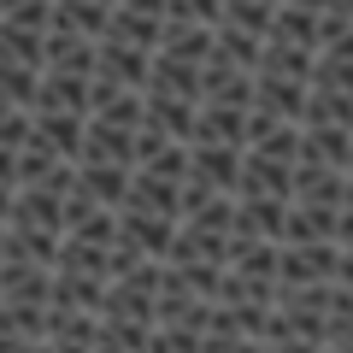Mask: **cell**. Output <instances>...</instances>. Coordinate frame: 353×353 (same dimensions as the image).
Masks as SVG:
<instances>
[{
  "instance_id": "obj_1",
  "label": "cell",
  "mask_w": 353,
  "mask_h": 353,
  "mask_svg": "<svg viewBox=\"0 0 353 353\" xmlns=\"http://www.w3.org/2000/svg\"><path fill=\"white\" fill-rule=\"evenodd\" d=\"M206 318H212V301L194 294L189 283L165 265V283H159V324H153V347H206Z\"/></svg>"
},
{
  "instance_id": "obj_2",
  "label": "cell",
  "mask_w": 353,
  "mask_h": 353,
  "mask_svg": "<svg viewBox=\"0 0 353 353\" xmlns=\"http://www.w3.org/2000/svg\"><path fill=\"white\" fill-rule=\"evenodd\" d=\"M341 241H283L277 253V294L283 289H312V283H336Z\"/></svg>"
},
{
  "instance_id": "obj_3",
  "label": "cell",
  "mask_w": 353,
  "mask_h": 353,
  "mask_svg": "<svg viewBox=\"0 0 353 353\" xmlns=\"http://www.w3.org/2000/svg\"><path fill=\"white\" fill-rule=\"evenodd\" d=\"M176 224H183V218L153 212V206H118V241H130V248L148 253V259H165V253H171Z\"/></svg>"
},
{
  "instance_id": "obj_4",
  "label": "cell",
  "mask_w": 353,
  "mask_h": 353,
  "mask_svg": "<svg viewBox=\"0 0 353 353\" xmlns=\"http://www.w3.org/2000/svg\"><path fill=\"white\" fill-rule=\"evenodd\" d=\"M306 94H312V77H294V71H271L259 65L253 71V106L259 112H277V118H306Z\"/></svg>"
},
{
  "instance_id": "obj_5",
  "label": "cell",
  "mask_w": 353,
  "mask_h": 353,
  "mask_svg": "<svg viewBox=\"0 0 353 353\" xmlns=\"http://www.w3.org/2000/svg\"><path fill=\"white\" fill-rule=\"evenodd\" d=\"M241 159H248L241 141H189V176H201L206 189H218V194H236Z\"/></svg>"
},
{
  "instance_id": "obj_6",
  "label": "cell",
  "mask_w": 353,
  "mask_h": 353,
  "mask_svg": "<svg viewBox=\"0 0 353 353\" xmlns=\"http://www.w3.org/2000/svg\"><path fill=\"white\" fill-rule=\"evenodd\" d=\"M236 194H289V201H294V159H277V153L248 148Z\"/></svg>"
},
{
  "instance_id": "obj_7",
  "label": "cell",
  "mask_w": 353,
  "mask_h": 353,
  "mask_svg": "<svg viewBox=\"0 0 353 353\" xmlns=\"http://www.w3.org/2000/svg\"><path fill=\"white\" fill-rule=\"evenodd\" d=\"M30 112H88V71H53L41 65V88Z\"/></svg>"
},
{
  "instance_id": "obj_8",
  "label": "cell",
  "mask_w": 353,
  "mask_h": 353,
  "mask_svg": "<svg viewBox=\"0 0 353 353\" xmlns=\"http://www.w3.org/2000/svg\"><path fill=\"white\" fill-rule=\"evenodd\" d=\"M301 159L312 165H353V124H301Z\"/></svg>"
},
{
  "instance_id": "obj_9",
  "label": "cell",
  "mask_w": 353,
  "mask_h": 353,
  "mask_svg": "<svg viewBox=\"0 0 353 353\" xmlns=\"http://www.w3.org/2000/svg\"><path fill=\"white\" fill-rule=\"evenodd\" d=\"M130 176H136V165L77 159V189H83L88 201H101V206H124V194H130Z\"/></svg>"
},
{
  "instance_id": "obj_10",
  "label": "cell",
  "mask_w": 353,
  "mask_h": 353,
  "mask_svg": "<svg viewBox=\"0 0 353 353\" xmlns=\"http://www.w3.org/2000/svg\"><path fill=\"white\" fill-rule=\"evenodd\" d=\"M106 283L101 271H71V265H53V306H77V312H101L106 306Z\"/></svg>"
},
{
  "instance_id": "obj_11",
  "label": "cell",
  "mask_w": 353,
  "mask_h": 353,
  "mask_svg": "<svg viewBox=\"0 0 353 353\" xmlns=\"http://www.w3.org/2000/svg\"><path fill=\"white\" fill-rule=\"evenodd\" d=\"M294 201L347 206V171H341V165H312V159H294Z\"/></svg>"
},
{
  "instance_id": "obj_12",
  "label": "cell",
  "mask_w": 353,
  "mask_h": 353,
  "mask_svg": "<svg viewBox=\"0 0 353 353\" xmlns=\"http://www.w3.org/2000/svg\"><path fill=\"white\" fill-rule=\"evenodd\" d=\"M212 59H230V65H241V71H259L265 36L248 30V24H236V18H218L212 24Z\"/></svg>"
},
{
  "instance_id": "obj_13",
  "label": "cell",
  "mask_w": 353,
  "mask_h": 353,
  "mask_svg": "<svg viewBox=\"0 0 353 353\" xmlns=\"http://www.w3.org/2000/svg\"><path fill=\"white\" fill-rule=\"evenodd\" d=\"M201 101H218V106H253V71L230 59H206L201 71Z\"/></svg>"
},
{
  "instance_id": "obj_14",
  "label": "cell",
  "mask_w": 353,
  "mask_h": 353,
  "mask_svg": "<svg viewBox=\"0 0 353 353\" xmlns=\"http://www.w3.org/2000/svg\"><path fill=\"white\" fill-rule=\"evenodd\" d=\"M248 112H253V106L201 101V112H194V136H189V141H241V148H248Z\"/></svg>"
},
{
  "instance_id": "obj_15",
  "label": "cell",
  "mask_w": 353,
  "mask_h": 353,
  "mask_svg": "<svg viewBox=\"0 0 353 353\" xmlns=\"http://www.w3.org/2000/svg\"><path fill=\"white\" fill-rule=\"evenodd\" d=\"M153 53H171L183 65H206L212 59V24H183V18H165V36Z\"/></svg>"
},
{
  "instance_id": "obj_16",
  "label": "cell",
  "mask_w": 353,
  "mask_h": 353,
  "mask_svg": "<svg viewBox=\"0 0 353 353\" xmlns=\"http://www.w3.org/2000/svg\"><path fill=\"white\" fill-rule=\"evenodd\" d=\"M341 224V206H318V201H289V224L283 241H330Z\"/></svg>"
},
{
  "instance_id": "obj_17",
  "label": "cell",
  "mask_w": 353,
  "mask_h": 353,
  "mask_svg": "<svg viewBox=\"0 0 353 353\" xmlns=\"http://www.w3.org/2000/svg\"><path fill=\"white\" fill-rule=\"evenodd\" d=\"M30 124H36V136L48 141L53 153H65V159H77V153H83L88 112H30Z\"/></svg>"
},
{
  "instance_id": "obj_18",
  "label": "cell",
  "mask_w": 353,
  "mask_h": 353,
  "mask_svg": "<svg viewBox=\"0 0 353 353\" xmlns=\"http://www.w3.org/2000/svg\"><path fill=\"white\" fill-rule=\"evenodd\" d=\"M36 88H41V65L0 59V101L6 106H36Z\"/></svg>"
},
{
  "instance_id": "obj_19",
  "label": "cell",
  "mask_w": 353,
  "mask_h": 353,
  "mask_svg": "<svg viewBox=\"0 0 353 353\" xmlns=\"http://www.w3.org/2000/svg\"><path fill=\"white\" fill-rule=\"evenodd\" d=\"M171 18H183V24H218L224 0H171Z\"/></svg>"
},
{
  "instance_id": "obj_20",
  "label": "cell",
  "mask_w": 353,
  "mask_h": 353,
  "mask_svg": "<svg viewBox=\"0 0 353 353\" xmlns=\"http://www.w3.org/2000/svg\"><path fill=\"white\" fill-rule=\"evenodd\" d=\"M336 283L353 294V248H341V265H336Z\"/></svg>"
},
{
  "instance_id": "obj_21",
  "label": "cell",
  "mask_w": 353,
  "mask_h": 353,
  "mask_svg": "<svg viewBox=\"0 0 353 353\" xmlns=\"http://www.w3.org/2000/svg\"><path fill=\"white\" fill-rule=\"evenodd\" d=\"M336 241H341V248H353V206H341V224H336Z\"/></svg>"
},
{
  "instance_id": "obj_22",
  "label": "cell",
  "mask_w": 353,
  "mask_h": 353,
  "mask_svg": "<svg viewBox=\"0 0 353 353\" xmlns=\"http://www.w3.org/2000/svg\"><path fill=\"white\" fill-rule=\"evenodd\" d=\"M347 206H353V171H347Z\"/></svg>"
}]
</instances>
